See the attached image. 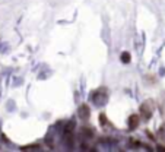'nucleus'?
Returning a JSON list of instances; mask_svg holds the SVG:
<instances>
[{
    "instance_id": "f257e3e1",
    "label": "nucleus",
    "mask_w": 165,
    "mask_h": 152,
    "mask_svg": "<svg viewBox=\"0 0 165 152\" xmlns=\"http://www.w3.org/2000/svg\"><path fill=\"white\" fill-rule=\"evenodd\" d=\"M91 98L95 103V105H104L105 101H107V91H105V88H99V89H96L95 92H92Z\"/></svg>"
},
{
    "instance_id": "f03ea898",
    "label": "nucleus",
    "mask_w": 165,
    "mask_h": 152,
    "mask_svg": "<svg viewBox=\"0 0 165 152\" xmlns=\"http://www.w3.org/2000/svg\"><path fill=\"white\" fill-rule=\"evenodd\" d=\"M152 111H154V108H152V105H150L149 101H146V103H143V104L140 105V114H142V117H143L145 120H149V119H150Z\"/></svg>"
},
{
    "instance_id": "7ed1b4c3",
    "label": "nucleus",
    "mask_w": 165,
    "mask_h": 152,
    "mask_svg": "<svg viewBox=\"0 0 165 152\" xmlns=\"http://www.w3.org/2000/svg\"><path fill=\"white\" fill-rule=\"evenodd\" d=\"M139 121H140V119H139L137 114H133V116H130V119H129V129H130V130L136 129L137 126H139Z\"/></svg>"
},
{
    "instance_id": "20e7f679",
    "label": "nucleus",
    "mask_w": 165,
    "mask_h": 152,
    "mask_svg": "<svg viewBox=\"0 0 165 152\" xmlns=\"http://www.w3.org/2000/svg\"><path fill=\"white\" fill-rule=\"evenodd\" d=\"M79 116L82 117V119H89V107H88L86 104H83V105H81L79 107Z\"/></svg>"
},
{
    "instance_id": "39448f33",
    "label": "nucleus",
    "mask_w": 165,
    "mask_h": 152,
    "mask_svg": "<svg viewBox=\"0 0 165 152\" xmlns=\"http://www.w3.org/2000/svg\"><path fill=\"white\" fill-rule=\"evenodd\" d=\"M130 60H132V57H130V53L124 51V53L121 54V61L124 63V65H127V63H130Z\"/></svg>"
},
{
    "instance_id": "423d86ee",
    "label": "nucleus",
    "mask_w": 165,
    "mask_h": 152,
    "mask_svg": "<svg viewBox=\"0 0 165 152\" xmlns=\"http://www.w3.org/2000/svg\"><path fill=\"white\" fill-rule=\"evenodd\" d=\"M23 151H37L40 149V145H28V146H23Z\"/></svg>"
},
{
    "instance_id": "0eeeda50",
    "label": "nucleus",
    "mask_w": 165,
    "mask_h": 152,
    "mask_svg": "<svg viewBox=\"0 0 165 152\" xmlns=\"http://www.w3.org/2000/svg\"><path fill=\"white\" fill-rule=\"evenodd\" d=\"M73 129H75V121H69L67 126H66V133H69V132L73 130Z\"/></svg>"
},
{
    "instance_id": "6e6552de",
    "label": "nucleus",
    "mask_w": 165,
    "mask_h": 152,
    "mask_svg": "<svg viewBox=\"0 0 165 152\" xmlns=\"http://www.w3.org/2000/svg\"><path fill=\"white\" fill-rule=\"evenodd\" d=\"M99 121H101V124H102V126H105L107 123H108V120L105 119V114L102 113V114H101V116H99Z\"/></svg>"
},
{
    "instance_id": "1a4fd4ad",
    "label": "nucleus",
    "mask_w": 165,
    "mask_h": 152,
    "mask_svg": "<svg viewBox=\"0 0 165 152\" xmlns=\"http://www.w3.org/2000/svg\"><path fill=\"white\" fill-rule=\"evenodd\" d=\"M158 135H159V136H161L162 139H165V124H164V126H162V127L159 129V132H158Z\"/></svg>"
},
{
    "instance_id": "9d476101",
    "label": "nucleus",
    "mask_w": 165,
    "mask_h": 152,
    "mask_svg": "<svg viewBox=\"0 0 165 152\" xmlns=\"http://www.w3.org/2000/svg\"><path fill=\"white\" fill-rule=\"evenodd\" d=\"M158 151H159V152H164V151H165V146H164V145H159V146H158Z\"/></svg>"
}]
</instances>
